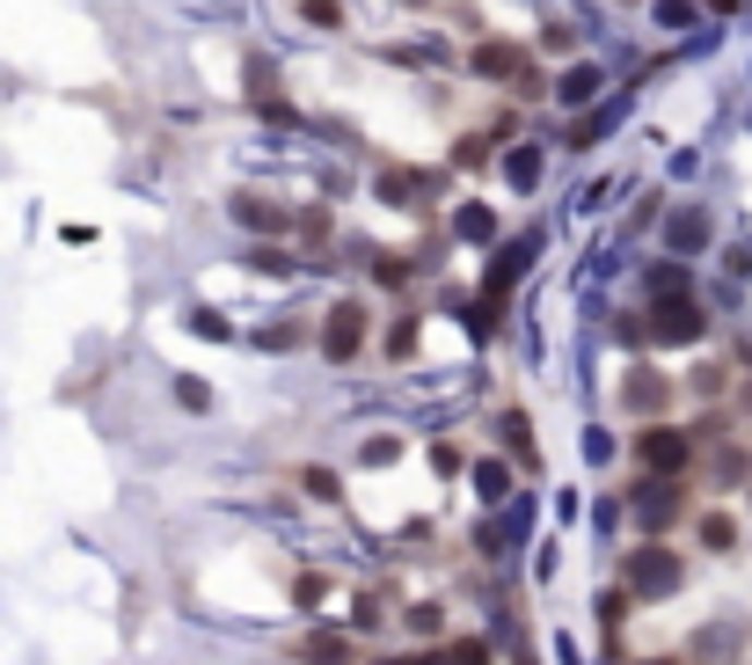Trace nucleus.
Returning a JSON list of instances; mask_svg holds the SVG:
<instances>
[{
  "label": "nucleus",
  "mask_w": 752,
  "mask_h": 665,
  "mask_svg": "<svg viewBox=\"0 0 752 665\" xmlns=\"http://www.w3.org/2000/svg\"><path fill=\"white\" fill-rule=\"evenodd\" d=\"M680 592V556L672 548H635L629 556V600H665Z\"/></svg>",
  "instance_id": "1"
},
{
  "label": "nucleus",
  "mask_w": 752,
  "mask_h": 665,
  "mask_svg": "<svg viewBox=\"0 0 752 665\" xmlns=\"http://www.w3.org/2000/svg\"><path fill=\"white\" fill-rule=\"evenodd\" d=\"M635 454H643V469H651V475H680V469H687V439H680V432H665V424H657V432H643V439H635Z\"/></svg>",
  "instance_id": "2"
},
{
  "label": "nucleus",
  "mask_w": 752,
  "mask_h": 665,
  "mask_svg": "<svg viewBox=\"0 0 752 665\" xmlns=\"http://www.w3.org/2000/svg\"><path fill=\"white\" fill-rule=\"evenodd\" d=\"M300 658L307 665H359V643L337 637V629H315V637H300Z\"/></svg>",
  "instance_id": "3"
},
{
  "label": "nucleus",
  "mask_w": 752,
  "mask_h": 665,
  "mask_svg": "<svg viewBox=\"0 0 752 665\" xmlns=\"http://www.w3.org/2000/svg\"><path fill=\"white\" fill-rule=\"evenodd\" d=\"M359 337H365V307H359V300H343L337 315H329V359H351Z\"/></svg>",
  "instance_id": "4"
},
{
  "label": "nucleus",
  "mask_w": 752,
  "mask_h": 665,
  "mask_svg": "<svg viewBox=\"0 0 752 665\" xmlns=\"http://www.w3.org/2000/svg\"><path fill=\"white\" fill-rule=\"evenodd\" d=\"M730 542H738V519H730V512H708V519H702V548H730Z\"/></svg>",
  "instance_id": "5"
},
{
  "label": "nucleus",
  "mask_w": 752,
  "mask_h": 665,
  "mask_svg": "<svg viewBox=\"0 0 752 665\" xmlns=\"http://www.w3.org/2000/svg\"><path fill=\"white\" fill-rule=\"evenodd\" d=\"M629 402H635V410H657V402H665V380H657V373H635V380H629Z\"/></svg>",
  "instance_id": "6"
},
{
  "label": "nucleus",
  "mask_w": 752,
  "mask_h": 665,
  "mask_svg": "<svg viewBox=\"0 0 752 665\" xmlns=\"http://www.w3.org/2000/svg\"><path fill=\"white\" fill-rule=\"evenodd\" d=\"M665 329H657V337H672V344H687V337H694V307H665Z\"/></svg>",
  "instance_id": "7"
},
{
  "label": "nucleus",
  "mask_w": 752,
  "mask_h": 665,
  "mask_svg": "<svg viewBox=\"0 0 752 665\" xmlns=\"http://www.w3.org/2000/svg\"><path fill=\"white\" fill-rule=\"evenodd\" d=\"M475 66H483V74H511V66H519V51H511V45H489V51H475Z\"/></svg>",
  "instance_id": "8"
},
{
  "label": "nucleus",
  "mask_w": 752,
  "mask_h": 665,
  "mask_svg": "<svg viewBox=\"0 0 752 665\" xmlns=\"http://www.w3.org/2000/svg\"><path fill=\"white\" fill-rule=\"evenodd\" d=\"M643 665H680V658H643Z\"/></svg>",
  "instance_id": "9"
}]
</instances>
